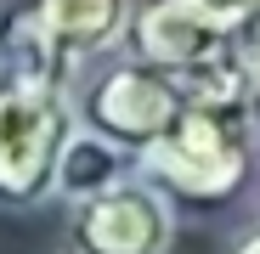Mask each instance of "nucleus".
Here are the masks:
<instances>
[{
  "instance_id": "nucleus-1",
  "label": "nucleus",
  "mask_w": 260,
  "mask_h": 254,
  "mask_svg": "<svg viewBox=\"0 0 260 254\" xmlns=\"http://www.w3.org/2000/svg\"><path fill=\"white\" fill-rule=\"evenodd\" d=\"M142 181H153L170 203H226L254 169L249 113L226 102H187L176 124L130 158Z\"/></svg>"
},
{
  "instance_id": "nucleus-2",
  "label": "nucleus",
  "mask_w": 260,
  "mask_h": 254,
  "mask_svg": "<svg viewBox=\"0 0 260 254\" xmlns=\"http://www.w3.org/2000/svg\"><path fill=\"white\" fill-rule=\"evenodd\" d=\"M68 107H74L79 130H91L108 147L136 158L147 141H158L170 124H176L187 96H181V85H176L170 68H153V62H142V57H130V51L113 46V51L91 57L74 74Z\"/></svg>"
},
{
  "instance_id": "nucleus-3",
  "label": "nucleus",
  "mask_w": 260,
  "mask_h": 254,
  "mask_svg": "<svg viewBox=\"0 0 260 254\" xmlns=\"http://www.w3.org/2000/svg\"><path fill=\"white\" fill-rule=\"evenodd\" d=\"M68 136V91L0 74V209H40L57 198V153Z\"/></svg>"
},
{
  "instance_id": "nucleus-4",
  "label": "nucleus",
  "mask_w": 260,
  "mask_h": 254,
  "mask_svg": "<svg viewBox=\"0 0 260 254\" xmlns=\"http://www.w3.org/2000/svg\"><path fill=\"white\" fill-rule=\"evenodd\" d=\"M176 248V203L136 169L119 181L68 198V254H170Z\"/></svg>"
},
{
  "instance_id": "nucleus-5",
  "label": "nucleus",
  "mask_w": 260,
  "mask_h": 254,
  "mask_svg": "<svg viewBox=\"0 0 260 254\" xmlns=\"http://www.w3.org/2000/svg\"><path fill=\"white\" fill-rule=\"evenodd\" d=\"M226 46H232V34L215 28L209 17H198L187 0H142V6H130L124 34H119V51L142 57L153 68H170V74H181Z\"/></svg>"
},
{
  "instance_id": "nucleus-6",
  "label": "nucleus",
  "mask_w": 260,
  "mask_h": 254,
  "mask_svg": "<svg viewBox=\"0 0 260 254\" xmlns=\"http://www.w3.org/2000/svg\"><path fill=\"white\" fill-rule=\"evenodd\" d=\"M0 74L23 85H51V91H68L79 74V62L40 23L34 0H0Z\"/></svg>"
},
{
  "instance_id": "nucleus-7",
  "label": "nucleus",
  "mask_w": 260,
  "mask_h": 254,
  "mask_svg": "<svg viewBox=\"0 0 260 254\" xmlns=\"http://www.w3.org/2000/svg\"><path fill=\"white\" fill-rule=\"evenodd\" d=\"M34 12H40V23L51 28V40L85 68L91 57H102V51L119 46L130 0H34Z\"/></svg>"
},
{
  "instance_id": "nucleus-8",
  "label": "nucleus",
  "mask_w": 260,
  "mask_h": 254,
  "mask_svg": "<svg viewBox=\"0 0 260 254\" xmlns=\"http://www.w3.org/2000/svg\"><path fill=\"white\" fill-rule=\"evenodd\" d=\"M124 169H130V153L108 147L102 136H91V130L74 124V136H68L62 153H57V198H85V192L119 181Z\"/></svg>"
},
{
  "instance_id": "nucleus-9",
  "label": "nucleus",
  "mask_w": 260,
  "mask_h": 254,
  "mask_svg": "<svg viewBox=\"0 0 260 254\" xmlns=\"http://www.w3.org/2000/svg\"><path fill=\"white\" fill-rule=\"evenodd\" d=\"M187 6L198 12V17H209L215 28H226V34H238L254 12H260V0H187Z\"/></svg>"
},
{
  "instance_id": "nucleus-10",
  "label": "nucleus",
  "mask_w": 260,
  "mask_h": 254,
  "mask_svg": "<svg viewBox=\"0 0 260 254\" xmlns=\"http://www.w3.org/2000/svg\"><path fill=\"white\" fill-rule=\"evenodd\" d=\"M232 40H238V51H243L249 74H260V12H254V17H249V23H243V28L232 34Z\"/></svg>"
},
{
  "instance_id": "nucleus-11",
  "label": "nucleus",
  "mask_w": 260,
  "mask_h": 254,
  "mask_svg": "<svg viewBox=\"0 0 260 254\" xmlns=\"http://www.w3.org/2000/svg\"><path fill=\"white\" fill-rule=\"evenodd\" d=\"M226 254H260V221H249L243 232H232V243H226Z\"/></svg>"
},
{
  "instance_id": "nucleus-12",
  "label": "nucleus",
  "mask_w": 260,
  "mask_h": 254,
  "mask_svg": "<svg viewBox=\"0 0 260 254\" xmlns=\"http://www.w3.org/2000/svg\"><path fill=\"white\" fill-rule=\"evenodd\" d=\"M243 113H249V130L260 136V74L249 79V102H243Z\"/></svg>"
}]
</instances>
